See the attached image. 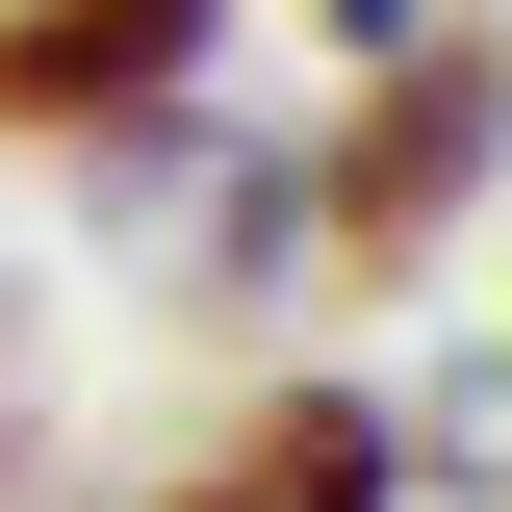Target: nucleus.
Wrapping results in <instances>:
<instances>
[{"instance_id": "obj_1", "label": "nucleus", "mask_w": 512, "mask_h": 512, "mask_svg": "<svg viewBox=\"0 0 512 512\" xmlns=\"http://www.w3.org/2000/svg\"><path fill=\"white\" fill-rule=\"evenodd\" d=\"M512 180V26H384L359 77H333V128L282 154V205H308V282H410V256H461Z\"/></svg>"}, {"instance_id": "obj_2", "label": "nucleus", "mask_w": 512, "mask_h": 512, "mask_svg": "<svg viewBox=\"0 0 512 512\" xmlns=\"http://www.w3.org/2000/svg\"><path fill=\"white\" fill-rule=\"evenodd\" d=\"M231 0H0V154H103V128L205 103Z\"/></svg>"}, {"instance_id": "obj_3", "label": "nucleus", "mask_w": 512, "mask_h": 512, "mask_svg": "<svg viewBox=\"0 0 512 512\" xmlns=\"http://www.w3.org/2000/svg\"><path fill=\"white\" fill-rule=\"evenodd\" d=\"M154 512H410V436H384V384L282 359V384H231V410L154 461Z\"/></svg>"}, {"instance_id": "obj_4", "label": "nucleus", "mask_w": 512, "mask_h": 512, "mask_svg": "<svg viewBox=\"0 0 512 512\" xmlns=\"http://www.w3.org/2000/svg\"><path fill=\"white\" fill-rule=\"evenodd\" d=\"M308 26H333V52H384V26H436V0H308Z\"/></svg>"}]
</instances>
